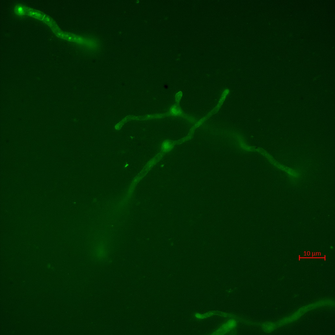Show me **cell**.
<instances>
[{"mask_svg":"<svg viewBox=\"0 0 335 335\" xmlns=\"http://www.w3.org/2000/svg\"><path fill=\"white\" fill-rule=\"evenodd\" d=\"M278 326L277 324L274 322H268L265 323L263 325V328L266 332L271 333L276 329Z\"/></svg>","mask_w":335,"mask_h":335,"instance_id":"7a4b0ae2","label":"cell"},{"mask_svg":"<svg viewBox=\"0 0 335 335\" xmlns=\"http://www.w3.org/2000/svg\"><path fill=\"white\" fill-rule=\"evenodd\" d=\"M170 112L172 115L175 116L179 115L182 113L180 108L176 105L172 106L171 108Z\"/></svg>","mask_w":335,"mask_h":335,"instance_id":"3957f363","label":"cell"},{"mask_svg":"<svg viewBox=\"0 0 335 335\" xmlns=\"http://www.w3.org/2000/svg\"><path fill=\"white\" fill-rule=\"evenodd\" d=\"M334 302L331 299L322 300L316 302L309 304V305L302 307L298 311L291 314L290 316L282 319L277 323L278 326H281L285 325L297 321L302 317L304 313L308 311L312 310L318 307L327 306H332L334 305Z\"/></svg>","mask_w":335,"mask_h":335,"instance_id":"6da1fadb","label":"cell"}]
</instances>
